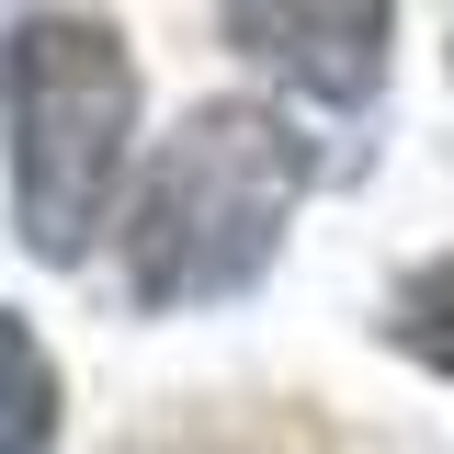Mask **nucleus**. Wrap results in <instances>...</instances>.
Listing matches in <instances>:
<instances>
[{"label": "nucleus", "mask_w": 454, "mask_h": 454, "mask_svg": "<svg viewBox=\"0 0 454 454\" xmlns=\"http://www.w3.org/2000/svg\"><path fill=\"white\" fill-rule=\"evenodd\" d=\"M0 12H12V0H0Z\"/></svg>", "instance_id": "obj_6"}, {"label": "nucleus", "mask_w": 454, "mask_h": 454, "mask_svg": "<svg viewBox=\"0 0 454 454\" xmlns=\"http://www.w3.org/2000/svg\"><path fill=\"white\" fill-rule=\"evenodd\" d=\"M307 137L273 103H205L160 160L125 216V284L137 307H216L273 262L284 216L307 193Z\"/></svg>", "instance_id": "obj_1"}, {"label": "nucleus", "mask_w": 454, "mask_h": 454, "mask_svg": "<svg viewBox=\"0 0 454 454\" xmlns=\"http://www.w3.org/2000/svg\"><path fill=\"white\" fill-rule=\"evenodd\" d=\"M227 46H250L318 103H364L387 80V12L397 0H216Z\"/></svg>", "instance_id": "obj_3"}, {"label": "nucleus", "mask_w": 454, "mask_h": 454, "mask_svg": "<svg viewBox=\"0 0 454 454\" xmlns=\"http://www.w3.org/2000/svg\"><path fill=\"white\" fill-rule=\"evenodd\" d=\"M57 443V364L46 340L0 307V454H46Z\"/></svg>", "instance_id": "obj_4"}, {"label": "nucleus", "mask_w": 454, "mask_h": 454, "mask_svg": "<svg viewBox=\"0 0 454 454\" xmlns=\"http://www.w3.org/2000/svg\"><path fill=\"white\" fill-rule=\"evenodd\" d=\"M0 125H12V216L35 262H80L114 216V170L137 137V68L103 23H23L0 46Z\"/></svg>", "instance_id": "obj_2"}, {"label": "nucleus", "mask_w": 454, "mask_h": 454, "mask_svg": "<svg viewBox=\"0 0 454 454\" xmlns=\"http://www.w3.org/2000/svg\"><path fill=\"white\" fill-rule=\"evenodd\" d=\"M387 330H397V352H409V364H432V375H454V250H443V262H420V273L397 284Z\"/></svg>", "instance_id": "obj_5"}]
</instances>
